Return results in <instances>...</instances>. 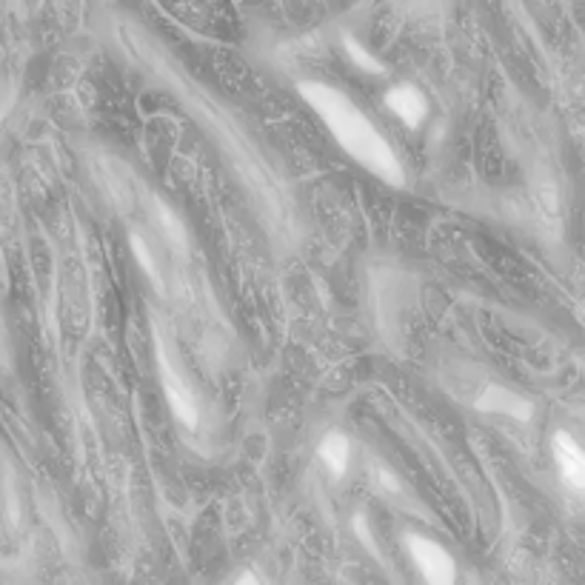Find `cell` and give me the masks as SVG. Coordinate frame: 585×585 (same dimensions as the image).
Masks as SVG:
<instances>
[{
    "label": "cell",
    "instance_id": "cell-1",
    "mask_svg": "<svg viewBox=\"0 0 585 585\" xmlns=\"http://www.w3.org/2000/svg\"><path fill=\"white\" fill-rule=\"evenodd\" d=\"M297 89L326 123L334 140L346 149V155L354 157L360 166H366L371 175L386 180L389 186L406 183V172L389 146V140L374 129L369 117L363 115L340 89H334L329 83H317V80H306Z\"/></svg>",
    "mask_w": 585,
    "mask_h": 585
},
{
    "label": "cell",
    "instance_id": "cell-2",
    "mask_svg": "<svg viewBox=\"0 0 585 585\" xmlns=\"http://www.w3.org/2000/svg\"><path fill=\"white\" fill-rule=\"evenodd\" d=\"M406 546H409L411 560H414V566L420 571V577L426 580V585H454L457 566L440 543H434L429 537H420V534H406Z\"/></svg>",
    "mask_w": 585,
    "mask_h": 585
},
{
    "label": "cell",
    "instance_id": "cell-3",
    "mask_svg": "<svg viewBox=\"0 0 585 585\" xmlns=\"http://www.w3.org/2000/svg\"><path fill=\"white\" fill-rule=\"evenodd\" d=\"M160 354V380H163V389H166V397H169V406L175 411L177 420H183L186 426H195L197 423V400L192 389L186 386V380L177 374V369L166 360L163 349L157 351Z\"/></svg>",
    "mask_w": 585,
    "mask_h": 585
},
{
    "label": "cell",
    "instance_id": "cell-4",
    "mask_svg": "<svg viewBox=\"0 0 585 585\" xmlns=\"http://www.w3.org/2000/svg\"><path fill=\"white\" fill-rule=\"evenodd\" d=\"M551 449H554V460H557V471H560L563 483L580 491L585 486V454L580 449V443L571 434L560 431L554 437Z\"/></svg>",
    "mask_w": 585,
    "mask_h": 585
},
{
    "label": "cell",
    "instance_id": "cell-5",
    "mask_svg": "<svg viewBox=\"0 0 585 585\" xmlns=\"http://www.w3.org/2000/svg\"><path fill=\"white\" fill-rule=\"evenodd\" d=\"M386 103H389L391 112L400 117L409 129H417V126L423 123V117H426V109H429V106H426V98L420 95V89H414L409 83L389 89Z\"/></svg>",
    "mask_w": 585,
    "mask_h": 585
},
{
    "label": "cell",
    "instance_id": "cell-6",
    "mask_svg": "<svg viewBox=\"0 0 585 585\" xmlns=\"http://www.w3.org/2000/svg\"><path fill=\"white\" fill-rule=\"evenodd\" d=\"M480 409L503 411L508 417H520V420H528V417H531V403L520 400L517 394H511L508 389H500V386H494V389L486 391V397L480 400Z\"/></svg>",
    "mask_w": 585,
    "mask_h": 585
},
{
    "label": "cell",
    "instance_id": "cell-7",
    "mask_svg": "<svg viewBox=\"0 0 585 585\" xmlns=\"http://www.w3.org/2000/svg\"><path fill=\"white\" fill-rule=\"evenodd\" d=\"M320 460L326 463V468L332 471L334 477H343L346 468H349V440L340 431L326 434L323 443H320Z\"/></svg>",
    "mask_w": 585,
    "mask_h": 585
},
{
    "label": "cell",
    "instance_id": "cell-8",
    "mask_svg": "<svg viewBox=\"0 0 585 585\" xmlns=\"http://www.w3.org/2000/svg\"><path fill=\"white\" fill-rule=\"evenodd\" d=\"M343 43H346V52H349L351 63H354L357 69H363V72H369V75H383V72H386V66L374 58V55H371L369 49H366L360 40H354L346 35V40H343Z\"/></svg>",
    "mask_w": 585,
    "mask_h": 585
},
{
    "label": "cell",
    "instance_id": "cell-9",
    "mask_svg": "<svg viewBox=\"0 0 585 585\" xmlns=\"http://www.w3.org/2000/svg\"><path fill=\"white\" fill-rule=\"evenodd\" d=\"M132 246H135V257L143 263V269L149 272V277H157V269H155V260H149V254H146V246L137 240V237H132Z\"/></svg>",
    "mask_w": 585,
    "mask_h": 585
},
{
    "label": "cell",
    "instance_id": "cell-10",
    "mask_svg": "<svg viewBox=\"0 0 585 585\" xmlns=\"http://www.w3.org/2000/svg\"><path fill=\"white\" fill-rule=\"evenodd\" d=\"M237 585H263V583H260V580L254 577L252 571H243V577L237 580Z\"/></svg>",
    "mask_w": 585,
    "mask_h": 585
}]
</instances>
